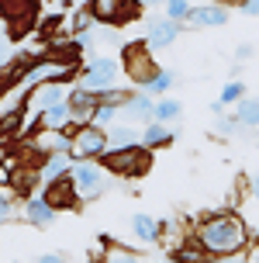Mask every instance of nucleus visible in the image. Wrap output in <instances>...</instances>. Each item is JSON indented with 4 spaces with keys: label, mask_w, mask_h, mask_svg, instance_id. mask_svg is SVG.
<instances>
[{
    "label": "nucleus",
    "mask_w": 259,
    "mask_h": 263,
    "mask_svg": "<svg viewBox=\"0 0 259 263\" xmlns=\"http://www.w3.org/2000/svg\"><path fill=\"white\" fill-rule=\"evenodd\" d=\"M194 242L214 260V256H235L249 250V225L232 211H211L194 225Z\"/></svg>",
    "instance_id": "f257e3e1"
},
{
    "label": "nucleus",
    "mask_w": 259,
    "mask_h": 263,
    "mask_svg": "<svg viewBox=\"0 0 259 263\" xmlns=\"http://www.w3.org/2000/svg\"><path fill=\"white\" fill-rule=\"evenodd\" d=\"M76 77V63H69V59H35V63L28 66L25 73H21V90H38L45 83H66V80Z\"/></svg>",
    "instance_id": "f03ea898"
},
{
    "label": "nucleus",
    "mask_w": 259,
    "mask_h": 263,
    "mask_svg": "<svg viewBox=\"0 0 259 263\" xmlns=\"http://www.w3.org/2000/svg\"><path fill=\"white\" fill-rule=\"evenodd\" d=\"M101 166L114 177H142L152 166V153L145 145H128V149H111L101 156Z\"/></svg>",
    "instance_id": "7ed1b4c3"
},
{
    "label": "nucleus",
    "mask_w": 259,
    "mask_h": 263,
    "mask_svg": "<svg viewBox=\"0 0 259 263\" xmlns=\"http://www.w3.org/2000/svg\"><path fill=\"white\" fill-rule=\"evenodd\" d=\"M121 69L128 73L131 83L149 87V80H152L163 66L152 59V49H149L145 42H131V45H125V52H121Z\"/></svg>",
    "instance_id": "20e7f679"
},
{
    "label": "nucleus",
    "mask_w": 259,
    "mask_h": 263,
    "mask_svg": "<svg viewBox=\"0 0 259 263\" xmlns=\"http://www.w3.org/2000/svg\"><path fill=\"white\" fill-rule=\"evenodd\" d=\"M73 135V163H101V156L107 153V132L97 125H76L69 132Z\"/></svg>",
    "instance_id": "39448f33"
},
{
    "label": "nucleus",
    "mask_w": 259,
    "mask_h": 263,
    "mask_svg": "<svg viewBox=\"0 0 259 263\" xmlns=\"http://www.w3.org/2000/svg\"><path fill=\"white\" fill-rule=\"evenodd\" d=\"M69 180H73V187H76L79 201H97V197L107 191V170L97 166V163H73Z\"/></svg>",
    "instance_id": "423d86ee"
},
{
    "label": "nucleus",
    "mask_w": 259,
    "mask_h": 263,
    "mask_svg": "<svg viewBox=\"0 0 259 263\" xmlns=\"http://www.w3.org/2000/svg\"><path fill=\"white\" fill-rule=\"evenodd\" d=\"M117 73H121V63H114L111 55H93L90 63L83 66V73H79V87L83 90H111L114 87Z\"/></svg>",
    "instance_id": "0eeeda50"
},
{
    "label": "nucleus",
    "mask_w": 259,
    "mask_h": 263,
    "mask_svg": "<svg viewBox=\"0 0 259 263\" xmlns=\"http://www.w3.org/2000/svg\"><path fill=\"white\" fill-rule=\"evenodd\" d=\"M87 7H90L93 21H101V25H128L138 14L135 0H90Z\"/></svg>",
    "instance_id": "6e6552de"
},
{
    "label": "nucleus",
    "mask_w": 259,
    "mask_h": 263,
    "mask_svg": "<svg viewBox=\"0 0 259 263\" xmlns=\"http://www.w3.org/2000/svg\"><path fill=\"white\" fill-rule=\"evenodd\" d=\"M66 104H69V115H73V125H93V115H97V93L93 90H83V87H73L69 97H66Z\"/></svg>",
    "instance_id": "1a4fd4ad"
},
{
    "label": "nucleus",
    "mask_w": 259,
    "mask_h": 263,
    "mask_svg": "<svg viewBox=\"0 0 259 263\" xmlns=\"http://www.w3.org/2000/svg\"><path fill=\"white\" fill-rule=\"evenodd\" d=\"M180 28L176 21H169L166 14L163 17H149V25H145V45L149 49H169L173 42L180 39Z\"/></svg>",
    "instance_id": "9d476101"
},
{
    "label": "nucleus",
    "mask_w": 259,
    "mask_h": 263,
    "mask_svg": "<svg viewBox=\"0 0 259 263\" xmlns=\"http://www.w3.org/2000/svg\"><path fill=\"white\" fill-rule=\"evenodd\" d=\"M225 21H228V7H225V4H214V0L194 4V11L187 17L190 28H221Z\"/></svg>",
    "instance_id": "9b49d317"
},
{
    "label": "nucleus",
    "mask_w": 259,
    "mask_h": 263,
    "mask_svg": "<svg viewBox=\"0 0 259 263\" xmlns=\"http://www.w3.org/2000/svg\"><path fill=\"white\" fill-rule=\"evenodd\" d=\"M42 197L49 201L55 211H66V208H76L79 197H76V187H73V180L69 177H63V180H52V184H45V191H42Z\"/></svg>",
    "instance_id": "f8f14e48"
},
{
    "label": "nucleus",
    "mask_w": 259,
    "mask_h": 263,
    "mask_svg": "<svg viewBox=\"0 0 259 263\" xmlns=\"http://www.w3.org/2000/svg\"><path fill=\"white\" fill-rule=\"evenodd\" d=\"M21 218H25L28 225H35V229H45V225L55 222V208H52L42 194H28L25 208H21Z\"/></svg>",
    "instance_id": "ddd939ff"
},
{
    "label": "nucleus",
    "mask_w": 259,
    "mask_h": 263,
    "mask_svg": "<svg viewBox=\"0 0 259 263\" xmlns=\"http://www.w3.org/2000/svg\"><path fill=\"white\" fill-rule=\"evenodd\" d=\"M31 145H35L38 153H45V156H52V153H73V135H69V132H45V128H38L35 139H31Z\"/></svg>",
    "instance_id": "4468645a"
},
{
    "label": "nucleus",
    "mask_w": 259,
    "mask_h": 263,
    "mask_svg": "<svg viewBox=\"0 0 259 263\" xmlns=\"http://www.w3.org/2000/svg\"><path fill=\"white\" fill-rule=\"evenodd\" d=\"M117 115H125V118H131V121H152V115H155V97H149V93H131L125 104L117 107Z\"/></svg>",
    "instance_id": "2eb2a0df"
},
{
    "label": "nucleus",
    "mask_w": 259,
    "mask_h": 263,
    "mask_svg": "<svg viewBox=\"0 0 259 263\" xmlns=\"http://www.w3.org/2000/svg\"><path fill=\"white\" fill-rule=\"evenodd\" d=\"M69 90H73L69 83H45L38 90H31V104L38 107V115H42V111H49V107H55V104H66Z\"/></svg>",
    "instance_id": "dca6fc26"
},
{
    "label": "nucleus",
    "mask_w": 259,
    "mask_h": 263,
    "mask_svg": "<svg viewBox=\"0 0 259 263\" xmlns=\"http://www.w3.org/2000/svg\"><path fill=\"white\" fill-rule=\"evenodd\" d=\"M69 173H73V156H69V153H52V156H45V163L38 166V177L45 180V184L63 180V177H69Z\"/></svg>",
    "instance_id": "f3484780"
},
{
    "label": "nucleus",
    "mask_w": 259,
    "mask_h": 263,
    "mask_svg": "<svg viewBox=\"0 0 259 263\" xmlns=\"http://www.w3.org/2000/svg\"><path fill=\"white\" fill-rule=\"evenodd\" d=\"M131 236L138 239V242H145V246H155L159 242V222H155L152 215L138 211V215H131Z\"/></svg>",
    "instance_id": "a211bd4d"
},
{
    "label": "nucleus",
    "mask_w": 259,
    "mask_h": 263,
    "mask_svg": "<svg viewBox=\"0 0 259 263\" xmlns=\"http://www.w3.org/2000/svg\"><path fill=\"white\" fill-rule=\"evenodd\" d=\"M128 145H142V135L135 125H111L107 128V153L111 149H128Z\"/></svg>",
    "instance_id": "6ab92c4d"
},
{
    "label": "nucleus",
    "mask_w": 259,
    "mask_h": 263,
    "mask_svg": "<svg viewBox=\"0 0 259 263\" xmlns=\"http://www.w3.org/2000/svg\"><path fill=\"white\" fill-rule=\"evenodd\" d=\"M66 125H73L69 104H55L38 115V128H45V132H66Z\"/></svg>",
    "instance_id": "aec40b11"
},
{
    "label": "nucleus",
    "mask_w": 259,
    "mask_h": 263,
    "mask_svg": "<svg viewBox=\"0 0 259 263\" xmlns=\"http://www.w3.org/2000/svg\"><path fill=\"white\" fill-rule=\"evenodd\" d=\"M207 260H211V256H207V253L194 242V236H190L187 242H180L176 250L169 253V260H166V263H207Z\"/></svg>",
    "instance_id": "412c9836"
},
{
    "label": "nucleus",
    "mask_w": 259,
    "mask_h": 263,
    "mask_svg": "<svg viewBox=\"0 0 259 263\" xmlns=\"http://www.w3.org/2000/svg\"><path fill=\"white\" fill-rule=\"evenodd\" d=\"M173 142V132L166 128V125H159V121H149L145 125V132H142V145L152 153V149H163V145H169Z\"/></svg>",
    "instance_id": "4be33fe9"
},
{
    "label": "nucleus",
    "mask_w": 259,
    "mask_h": 263,
    "mask_svg": "<svg viewBox=\"0 0 259 263\" xmlns=\"http://www.w3.org/2000/svg\"><path fill=\"white\" fill-rule=\"evenodd\" d=\"M235 118L242 128H259V97H246L235 104Z\"/></svg>",
    "instance_id": "5701e85b"
},
{
    "label": "nucleus",
    "mask_w": 259,
    "mask_h": 263,
    "mask_svg": "<svg viewBox=\"0 0 259 263\" xmlns=\"http://www.w3.org/2000/svg\"><path fill=\"white\" fill-rule=\"evenodd\" d=\"M180 115H183V104L176 101V97H159V101H155L152 121H159V125H169V121H176Z\"/></svg>",
    "instance_id": "b1692460"
},
{
    "label": "nucleus",
    "mask_w": 259,
    "mask_h": 263,
    "mask_svg": "<svg viewBox=\"0 0 259 263\" xmlns=\"http://www.w3.org/2000/svg\"><path fill=\"white\" fill-rule=\"evenodd\" d=\"M249 97V87L242 83V80H228L225 87H221V97H218V104L221 107H232V104H238V101H246Z\"/></svg>",
    "instance_id": "393cba45"
},
{
    "label": "nucleus",
    "mask_w": 259,
    "mask_h": 263,
    "mask_svg": "<svg viewBox=\"0 0 259 263\" xmlns=\"http://www.w3.org/2000/svg\"><path fill=\"white\" fill-rule=\"evenodd\" d=\"M104 263H142V256L135 250H128V246H117V242H111V246H104L101 253Z\"/></svg>",
    "instance_id": "a878e982"
},
{
    "label": "nucleus",
    "mask_w": 259,
    "mask_h": 263,
    "mask_svg": "<svg viewBox=\"0 0 259 263\" xmlns=\"http://www.w3.org/2000/svg\"><path fill=\"white\" fill-rule=\"evenodd\" d=\"M176 83V73H169V69H159L152 80H149V87H145V93L149 97H166V90Z\"/></svg>",
    "instance_id": "bb28decb"
},
{
    "label": "nucleus",
    "mask_w": 259,
    "mask_h": 263,
    "mask_svg": "<svg viewBox=\"0 0 259 263\" xmlns=\"http://www.w3.org/2000/svg\"><path fill=\"white\" fill-rule=\"evenodd\" d=\"M190 11H194L190 0H166V17H169V21H176V25H187Z\"/></svg>",
    "instance_id": "cd10ccee"
},
{
    "label": "nucleus",
    "mask_w": 259,
    "mask_h": 263,
    "mask_svg": "<svg viewBox=\"0 0 259 263\" xmlns=\"http://www.w3.org/2000/svg\"><path fill=\"white\" fill-rule=\"evenodd\" d=\"M114 118H117V107H111V104H101V107H97V115H93V125L107 132L111 125H114Z\"/></svg>",
    "instance_id": "c85d7f7f"
},
{
    "label": "nucleus",
    "mask_w": 259,
    "mask_h": 263,
    "mask_svg": "<svg viewBox=\"0 0 259 263\" xmlns=\"http://www.w3.org/2000/svg\"><path fill=\"white\" fill-rule=\"evenodd\" d=\"M90 25H93L90 7H79V11L73 14V35H83V31H90Z\"/></svg>",
    "instance_id": "c756f323"
},
{
    "label": "nucleus",
    "mask_w": 259,
    "mask_h": 263,
    "mask_svg": "<svg viewBox=\"0 0 259 263\" xmlns=\"http://www.w3.org/2000/svg\"><path fill=\"white\" fill-rule=\"evenodd\" d=\"M214 132H218V135H235V132H242V125H238L235 115H221V118L214 121Z\"/></svg>",
    "instance_id": "7c9ffc66"
},
{
    "label": "nucleus",
    "mask_w": 259,
    "mask_h": 263,
    "mask_svg": "<svg viewBox=\"0 0 259 263\" xmlns=\"http://www.w3.org/2000/svg\"><path fill=\"white\" fill-rule=\"evenodd\" d=\"M11 211H14V204H11V197L7 194H0V225L11 218Z\"/></svg>",
    "instance_id": "2f4dec72"
},
{
    "label": "nucleus",
    "mask_w": 259,
    "mask_h": 263,
    "mask_svg": "<svg viewBox=\"0 0 259 263\" xmlns=\"http://www.w3.org/2000/svg\"><path fill=\"white\" fill-rule=\"evenodd\" d=\"M76 49H83V52H93V35H90V31L76 35Z\"/></svg>",
    "instance_id": "473e14b6"
},
{
    "label": "nucleus",
    "mask_w": 259,
    "mask_h": 263,
    "mask_svg": "<svg viewBox=\"0 0 259 263\" xmlns=\"http://www.w3.org/2000/svg\"><path fill=\"white\" fill-rule=\"evenodd\" d=\"M38 263H69V256L66 253H45V256H38Z\"/></svg>",
    "instance_id": "72a5a7b5"
},
{
    "label": "nucleus",
    "mask_w": 259,
    "mask_h": 263,
    "mask_svg": "<svg viewBox=\"0 0 259 263\" xmlns=\"http://www.w3.org/2000/svg\"><path fill=\"white\" fill-rule=\"evenodd\" d=\"M252 55H256L252 45H238V49H235V59H238V63H246V59H252Z\"/></svg>",
    "instance_id": "f704fd0d"
},
{
    "label": "nucleus",
    "mask_w": 259,
    "mask_h": 263,
    "mask_svg": "<svg viewBox=\"0 0 259 263\" xmlns=\"http://www.w3.org/2000/svg\"><path fill=\"white\" fill-rule=\"evenodd\" d=\"M207 263H249L242 253H235V256H214V260H207Z\"/></svg>",
    "instance_id": "c9c22d12"
},
{
    "label": "nucleus",
    "mask_w": 259,
    "mask_h": 263,
    "mask_svg": "<svg viewBox=\"0 0 259 263\" xmlns=\"http://www.w3.org/2000/svg\"><path fill=\"white\" fill-rule=\"evenodd\" d=\"M242 11H246L249 17H259V0H242Z\"/></svg>",
    "instance_id": "e433bc0d"
},
{
    "label": "nucleus",
    "mask_w": 259,
    "mask_h": 263,
    "mask_svg": "<svg viewBox=\"0 0 259 263\" xmlns=\"http://www.w3.org/2000/svg\"><path fill=\"white\" fill-rule=\"evenodd\" d=\"M249 191H252V197L259 201V173H252V180H249Z\"/></svg>",
    "instance_id": "4c0bfd02"
},
{
    "label": "nucleus",
    "mask_w": 259,
    "mask_h": 263,
    "mask_svg": "<svg viewBox=\"0 0 259 263\" xmlns=\"http://www.w3.org/2000/svg\"><path fill=\"white\" fill-rule=\"evenodd\" d=\"M249 263H259V242H252V246H249V256H246Z\"/></svg>",
    "instance_id": "58836bf2"
},
{
    "label": "nucleus",
    "mask_w": 259,
    "mask_h": 263,
    "mask_svg": "<svg viewBox=\"0 0 259 263\" xmlns=\"http://www.w3.org/2000/svg\"><path fill=\"white\" fill-rule=\"evenodd\" d=\"M135 4H142V7H155V4H163V0H135Z\"/></svg>",
    "instance_id": "ea45409f"
},
{
    "label": "nucleus",
    "mask_w": 259,
    "mask_h": 263,
    "mask_svg": "<svg viewBox=\"0 0 259 263\" xmlns=\"http://www.w3.org/2000/svg\"><path fill=\"white\" fill-rule=\"evenodd\" d=\"M7 180H11V173H7V170H0V187L7 184Z\"/></svg>",
    "instance_id": "a19ab883"
},
{
    "label": "nucleus",
    "mask_w": 259,
    "mask_h": 263,
    "mask_svg": "<svg viewBox=\"0 0 259 263\" xmlns=\"http://www.w3.org/2000/svg\"><path fill=\"white\" fill-rule=\"evenodd\" d=\"M87 263H104V260H101V256H90V260H87Z\"/></svg>",
    "instance_id": "79ce46f5"
},
{
    "label": "nucleus",
    "mask_w": 259,
    "mask_h": 263,
    "mask_svg": "<svg viewBox=\"0 0 259 263\" xmlns=\"http://www.w3.org/2000/svg\"><path fill=\"white\" fill-rule=\"evenodd\" d=\"M214 4H232V0H214Z\"/></svg>",
    "instance_id": "37998d69"
}]
</instances>
